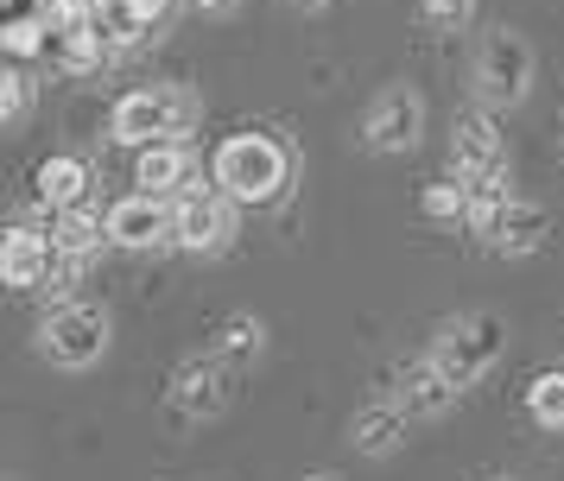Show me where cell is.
<instances>
[{
	"label": "cell",
	"mask_w": 564,
	"mask_h": 481,
	"mask_svg": "<svg viewBox=\"0 0 564 481\" xmlns=\"http://www.w3.org/2000/svg\"><path fill=\"white\" fill-rule=\"evenodd\" d=\"M476 203H469V228L482 234L488 253H508V260H527V253L545 248V234H552V209L533 197H513L508 177L501 184H469Z\"/></svg>",
	"instance_id": "1"
},
{
	"label": "cell",
	"mask_w": 564,
	"mask_h": 481,
	"mask_svg": "<svg viewBox=\"0 0 564 481\" xmlns=\"http://www.w3.org/2000/svg\"><path fill=\"white\" fill-rule=\"evenodd\" d=\"M216 184L235 203H273L292 184V152L273 133H235L216 146Z\"/></svg>",
	"instance_id": "2"
},
{
	"label": "cell",
	"mask_w": 564,
	"mask_h": 481,
	"mask_svg": "<svg viewBox=\"0 0 564 481\" xmlns=\"http://www.w3.org/2000/svg\"><path fill=\"white\" fill-rule=\"evenodd\" d=\"M197 127V96L178 83H153V89H133L115 101L108 114V140L121 146H153V140H184Z\"/></svg>",
	"instance_id": "3"
},
{
	"label": "cell",
	"mask_w": 564,
	"mask_h": 481,
	"mask_svg": "<svg viewBox=\"0 0 564 481\" xmlns=\"http://www.w3.org/2000/svg\"><path fill=\"white\" fill-rule=\"evenodd\" d=\"M501 349H508V324H501L495 310H463V317H451V324L437 329L432 361L457 380V386H476V380L501 361Z\"/></svg>",
	"instance_id": "4"
},
{
	"label": "cell",
	"mask_w": 564,
	"mask_h": 481,
	"mask_svg": "<svg viewBox=\"0 0 564 481\" xmlns=\"http://www.w3.org/2000/svg\"><path fill=\"white\" fill-rule=\"evenodd\" d=\"M533 70L539 57L533 45H527V32H513V25H501V32H488L482 45H476V101L482 108H513V101H527V89H533Z\"/></svg>",
	"instance_id": "5"
},
{
	"label": "cell",
	"mask_w": 564,
	"mask_h": 481,
	"mask_svg": "<svg viewBox=\"0 0 564 481\" xmlns=\"http://www.w3.org/2000/svg\"><path fill=\"white\" fill-rule=\"evenodd\" d=\"M39 349L57 368H96L108 354V310L102 304H83V298H64L39 324Z\"/></svg>",
	"instance_id": "6"
},
{
	"label": "cell",
	"mask_w": 564,
	"mask_h": 481,
	"mask_svg": "<svg viewBox=\"0 0 564 481\" xmlns=\"http://www.w3.org/2000/svg\"><path fill=\"white\" fill-rule=\"evenodd\" d=\"M235 386H241V368H229L223 354H197L172 374V425H209L235 405Z\"/></svg>",
	"instance_id": "7"
},
{
	"label": "cell",
	"mask_w": 564,
	"mask_h": 481,
	"mask_svg": "<svg viewBox=\"0 0 564 481\" xmlns=\"http://www.w3.org/2000/svg\"><path fill=\"white\" fill-rule=\"evenodd\" d=\"M235 241V197L216 184V190H184L172 197V248L184 253H223Z\"/></svg>",
	"instance_id": "8"
},
{
	"label": "cell",
	"mask_w": 564,
	"mask_h": 481,
	"mask_svg": "<svg viewBox=\"0 0 564 481\" xmlns=\"http://www.w3.org/2000/svg\"><path fill=\"white\" fill-rule=\"evenodd\" d=\"M419 133H425V101H419V89H406V83L381 89V96L368 101V114H361V146L381 152V158L412 152Z\"/></svg>",
	"instance_id": "9"
},
{
	"label": "cell",
	"mask_w": 564,
	"mask_h": 481,
	"mask_svg": "<svg viewBox=\"0 0 564 481\" xmlns=\"http://www.w3.org/2000/svg\"><path fill=\"white\" fill-rule=\"evenodd\" d=\"M451 172L469 177V184H501L508 177V140H501L488 108L457 114V127H451Z\"/></svg>",
	"instance_id": "10"
},
{
	"label": "cell",
	"mask_w": 564,
	"mask_h": 481,
	"mask_svg": "<svg viewBox=\"0 0 564 481\" xmlns=\"http://www.w3.org/2000/svg\"><path fill=\"white\" fill-rule=\"evenodd\" d=\"M108 234H115V248H165L172 241V203L153 197V190H133V197H121L115 209H108Z\"/></svg>",
	"instance_id": "11"
},
{
	"label": "cell",
	"mask_w": 564,
	"mask_h": 481,
	"mask_svg": "<svg viewBox=\"0 0 564 481\" xmlns=\"http://www.w3.org/2000/svg\"><path fill=\"white\" fill-rule=\"evenodd\" d=\"M57 260V234H45V228H7V241H0V278L13 285V292H32V285H45V273H52Z\"/></svg>",
	"instance_id": "12"
},
{
	"label": "cell",
	"mask_w": 564,
	"mask_h": 481,
	"mask_svg": "<svg viewBox=\"0 0 564 481\" xmlns=\"http://www.w3.org/2000/svg\"><path fill=\"white\" fill-rule=\"evenodd\" d=\"M133 184L153 190V197H184V190H197V158H191L184 140H153V146H140Z\"/></svg>",
	"instance_id": "13"
},
{
	"label": "cell",
	"mask_w": 564,
	"mask_h": 481,
	"mask_svg": "<svg viewBox=\"0 0 564 481\" xmlns=\"http://www.w3.org/2000/svg\"><path fill=\"white\" fill-rule=\"evenodd\" d=\"M457 393H463V386L437 368L432 354H425V361H412L406 374H400V386H393V400L406 405L412 418H444V412L457 405Z\"/></svg>",
	"instance_id": "14"
},
{
	"label": "cell",
	"mask_w": 564,
	"mask_h": 481,
	"mask_svg": "<svg viewBox=\"0 0 564 481\" xmlns=\"http://www.w3.org/2000/svg\"><path fill=\"white\" fill-rule=\"evenodd\" d=\"M406 425H412V412L400 400H368L356 418H349V444H356L361 456H393L406 444Z\"/></svg>",
	"instance_id": "15"
},
{
	"label": "cell",
	"mask_w": 564,
	"mask_h": 481,
	"mask_svg": "<svg viewBox=\"0 0 564 481\" xmlns=\"http://www.w3.org/2000/svg\"><path fill=\"white\" fill-rule=\"evenodd\" d=\"M159 13H165V0H96V32L115 51H133L159 25Z\"/></svg>",
	"instance_id": "16"
},
{
	"label": "cell",
	"mask_w": 564,
	"mask_h": 481,
	"mask_svg": "<svg viewBox=\"0 0 564 481\" xmlns=\"http://www.w3.org/2000/svg\"><path fill=\"white\" fill-rule=\"evenodd\" d=\"M32 184H39V203L57 216V209H70V203L89 197V165H83L77 152H57V158H45V165H39V177H32Z\"/></svg>",
	"instance_id": "17"
},
{
	"label": "cell",
	"mask_w": 564,
	"mask_h": 481,
	"mask_svg": "<svg viewBox=\"0 0 564 481\" xmlns=\"http://www.w3.org/2000/svg\"><path fill=\"white\" fill-rule=\"evenodd\" d=\"M260 349H267V324L260 317H223L216 336H209V354H223L229 368H254Z\"/></svg>",
	"instance_id": "18"
},
{
	"label": "cell",
	"mask_w": 564,
	"mask_h": 481,
	"mask_svg": "<svg viewBox=\"0 0 564 481\" xmlns=\"http://www.w3.org/2000/svg\"><path fill=\"white\" fill-rule=\"evenodd\" d=\"M52 234H57V248L83 253V260H89V253L102 248V241H115V234H108V222L96 216V209H89V203H70V209H57Z\"/></svg>",
	"instance_id": "19"
},
{
	"label": "cell",
	"mask_w": 564,
	"mask_h": 481,
	"mask_svg": "<svg viewBox=\"0 0 564 481\" xmlns=\"http://www.w3.org/2000/svg\"><path fill=\"white\" fill-rule=\"evenodd\" d=\"M469 203H476V190H469V177H437V184H425V197H419V209L432 216V222H469Z\"/></svg>",
	"instance_id": "20"
},
{
	"label": "cell",
	"mask_w": 564,
	"mask_h": 481,
	"mask_svg": "<svg viewBox=\"0 0 564 481\" xmlns=\"http://www.w3.org/2000/svg\"><path fill=\"white\" fill-rule=\"evenodd\" d=\"M527 412H533L539 430H558L564 437V368H552V374H539L527 386Z\"/></svg>",
	"instance_id": "21"
},
{
	"label": "cell",
	"mask_w": 564,
	"mask_h": 481,
	"mask_svg": "<svg viewBox=\"0 0 564 481\" xmlns=\"http://www.w3.org/2000/svg\"><path fill=\"white\" fill-rule=\"evenodd\" d=\"M0 39L13 57H32V51H52V20H45V7L39 13H13V20L0 25Z\"/></svg>",
	"instance_id": "22"
},
{
	"label": "cell",
	"mask_w": 564,
	"mask_h": 481,
	"mask_svg": "<svg viewBox=\"0 0 564 481\" xmlns=\"http://www.w3.org/2000/svg\"><path fill=\"white\" fill-rule=\"evenodd\" d=\"M469 20H476V0H419V25L437 32V39L469 32Z\"/></svg>",
	"instance_id": "23"
},
{
	"label": "cell",
	"mask_w": 564,
	"mask_h": 481,
	"mask_svg": "<svg viewBox=\"0 0 564 481\" xmlns=\"http://www.w3.org/2000/svg\"><path fill=\"white\" fill-rule=\"evenodd\" d=\"M26 114H32V76L26 70H7V76H0V121L26 127Z\"/></svg>",
	"instance_id": "24"
},
{
	"label": "cell",
	"mask_w": 564,
	"mask_h": 481,
	"mask_svg": "<svg viewBox=\"0 0 564 481\" xmlns=\"http://www.w3.org/2000/svg\"><path fill=\"white\" fill-rule=\"evenodd\" d=\"M191 7H197V13H216V20H223V13H235V7H241V0H191Z\"/></svg>",
	"instance_id": "25"
},
{
	"label": "cell",
	"mask_w": 564,
	"mask_h": 481,
	"mask_svg": "<svg viewBox=\"0 0 564 481\" xmlns=\"http://www.w3.org/2000/svg\"><path fill=\"white\" fill-rule=\"evenodd\" d=\"M292 7H330V0H292Z\"/></svg>",
	"instance_id": "26"
},
{
	"label": "cell",
	"mask_w": 564,
	"mask_h": 481,
	"mask_svg": "<svg viewBox=\"0 0 564 481\" xmlns=\"http://www.w3.org/2000/svg\"><path fill=\"white\" fill-rule=\"evenodd\" d=\"M305 481H343V475H305Z\"/></svg>",
	"instance_id": "27"
}]
</instances>
